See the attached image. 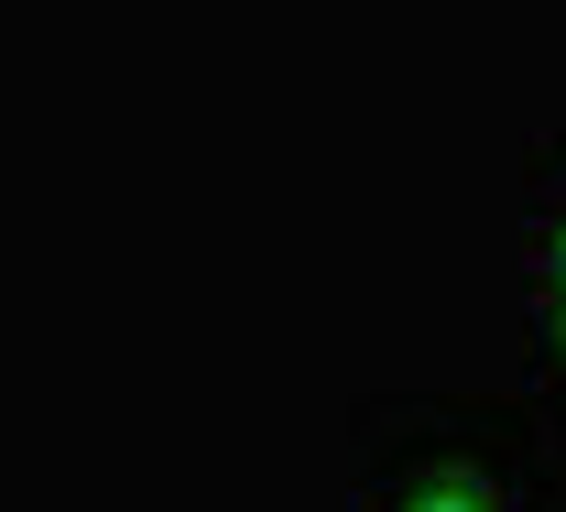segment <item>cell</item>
Here are the masks:
<instances>
[{"label": "cell", "instance_id": "obj_1", "mask_svg": "<svg viewBox=\"0 0 566 512\" xmlns=\"http://www.w3.org/2000/svg\"><path fill=\"white\" fill-rule=\"evenodd\" d=\"M415 512H491L480 491H436V502H415Z\"/></svg>", "mask_w": 566, "mask_h": 512}, {"label": "cell", "instance_id": "obj_2", "mask_svg": "<svg viewBox=\"0 0 566 512\" xmlns=\"http://www.w3.org/2000/svg\"><path fill=\"white\" fill-rule=\"evenodd\" d=\"M556 305H566V240H556Z\"/></svg>", "mask_w": 566, "mask_h": 512}]
</instances>
